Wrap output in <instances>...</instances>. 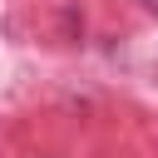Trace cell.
<instances>
[{
  "label": "cell",
  "mask_w": 158,
  "mask_h": 158,
  "mask_svg": "<svg viewBox=\"0 0 158 158\" xmlns=\"http://www.w3.org/2000/svg\"><path fill=\"white\" fill-rule=\"evenodd\" d=\"M143 5H148V10H153V15H158V0H143Z\"/></svg>",
  "instance_id": "6da1fadb"
}]
</instances>
